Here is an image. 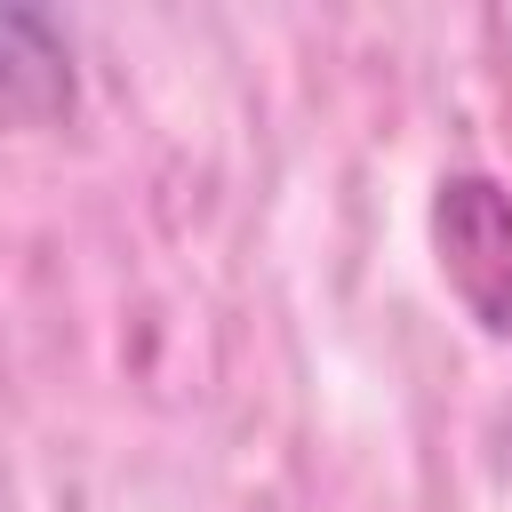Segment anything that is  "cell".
Segmentation results:
<instances>
[{
  "mask_svg": "<svg viewBox=\"0 0 512 512\" xmlns=\"http://www.w3.org/2000/svg\"><path fill=\"white\" fill-rule=\"evenodd\" d=\"M432 248L448 296L480 320V336L512 344V192L496 176H440Z\"/></svg>",
  "mask_w": 512,
  "mask_h": 512,
  "instance_id": "1",
  "label": "cell"
},
{
  "mask_svg": "<svg viewBox=\"0 0 512 512\" xmlns=\"http://www.w3.org/2000/svg\"><path fill=\"white\" fill-rule=\"evenodd\" d=\"M72 112V40L48 8H0V128H48Z\"/></svg>",
  "mask_w": 512,
  "mask_h": 512,
  "instance_id": "2",
  "label": "cell"
}]
</instances>
